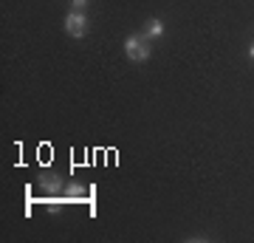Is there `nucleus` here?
<instances>
[{
	"mask_svg": "<svg viewBox=\"0 0 254 243\" xmlns=\"http://www.w3.org/2000/svg\"><path fill=\"white\" fill-rule=\"evenodd\" d=\"M125 54L130 57L133 63H144L147 57H150V48L141 43V37H138V34H130L125 40Z\"/></svg>",
	"mask_w": 254,
	"mask_h": 243,
	"instance_id": "nucleus-1",
	"label": "nucleus"
},
{
	"mask_svg": "<svg viewBox=\"0 0 254 243\" xmlns=\"http://www.w3.org/2000/svg\"><path fill=\"white\" fill-rule=\"evenodd\" d=\"M65 31L71 37H82L88 31V17H85L82 11H71V14L65 17Z\"/></svg>",
	"mask_w": 254,
	"mask_h": 243,
	"instance_id": "nucleus-2",
	"label": "nucleus"
},
{
	"mask_svg": "<svg viewBox=\"0 0 254 243\" xmlns=\"http://www.w3.org/2000/svg\"><path fill=\"white\" fill-rule=\"evenodd\" d=\"M147 34H150V37H164V23L158 17L147 20Z\"/></svg>",
	"mask_w": 254,
	"mask_h": 243,
	"instance_id": "nucleus-3",
	"label": "nucleus"
},
{
	"mask_svg": "<svg viewBox=\"0 0 254 243\" xmlns=\"http://www.w3.org/2000/svg\"><path fill=\"white\" fill-rule=\"evenodd\" d=\"M85 3H88V0H71V9H73V11H79Z\"/></svg>",
	"mask_w": 254,
	"mask_h": 243,
	"instance_id": "nucleus-4",
	"label": "nucleus"
},
{
	"mask_svg": "<svg viewBox=\"0 0 254 243\" xmlns=\"http://www.w3.org/2000/svg\"><path fill=\"white\" fill-rule=\"evenodd\" d=\"M60 209H63V204H60V201H51V204H48V212H60Z\"/></svg>",
	"mask_w": 254,
	"mask_h": 243,
	"instance_id": "nucleus-5",
	"label": "nucleus"
},
{
	"mask_svg": "<svg viewBox=\"0 0 254 243\" xmlns=\"http://www.w3.org/2000/svg\"><path fill=\"white\" fill-rule=\"evenodd\" d=\"M249 57H252V60H254V45H252V48H249Z\"/></svg>",
	"mask_w": 254,
	"mask_h": 243,
	"instance_id": "nucleus-6",
	"label": "nucleus"
}]
</instances>
